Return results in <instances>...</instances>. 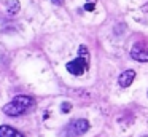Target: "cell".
<instances>
[{
    "label": "cell",
    "mask_w": 148,
    "mask_h": 137,
    "mask_svg": "<svg viewBox=\"0 0 148 137\" xmlns=\"http://www.w3.org/2000/svg\"><path fill=\"white\" fill-rule=\"evenodd\" d=\"M131 57L138 62H148V40H140L131 48Z\"/></svg>",
    "instance_id": "3957f363"
},
{
    "label": "cell",
    "mask_w": 148,
    "mask_h": 137,
    "mask_svg": "<svg viewBox=\"0 0 148 137\" xmlns=\"http://www.w3.org/2000/svg\"><path fill=\"white\" fill-rule=\"evenodd\" d=\"M19 10H21V5H19L18 0H8V2H7V11H8V14H10V16L18 14Z\"/></svg>",
    "instance_id": "52a82bcc"
},
{
    "label": "cell",
    "mask_w": 148,
    "mask_h": 137,
    "mask_svg": "<svg viewBox=\"0 0 148 137\" xmlns=\"http://www.w3.org/2000/svg\"><path fill=\"white\" fill-rule=\"evenodd\" d=\"M147 94H148V92H147Z\"/></svg>",
    "instance_id": "7c38bea8"
},
{
    "label": "cell",
    "mask_w": 148,
    "mask_h": 137,
    "mask_svg": "<svg viewBox=\"0 0 148 137\" xmlns=\"http://www.w3.org/2000/svg\"><path fill=\"white\" fill-rule=\"evenodd\" d=\"M51 2H53V3H56V5H61V3L64 2V0H51Z\"/></svg>",
    "instance_id": "30bf717a"
},
{
    "label": "cell",
    "mask_w": 148,
    "mask_h": 137,
    "mask_svg": "<svg viewBox=\"0 0 148 137\" xmlns=\"http://www.w3.org/2000/svg\"><path fill=\"white\" fill-rule=\"evenodd\" d=\"M0 137H24V136L14 127L3 124V126H0Z\"/></svg>",
    "instance_id": "8992f818"
},
{
    "label": "cell",
    "mask_w": 148,
    "mask_h": 137,
    "mask_svg": "<svg viewBox=\"0 0 148 137\" xmlns=\"http://www.w3.org/2000/svg\"><path fill=\"white\" fill-rule=\"evenodd\" d=\"M61 108H62V112H64V113H67V112H70L72 104H69V102H64V104L61 105Z\"/></svg>",
    "instance_id": "ba28073f"
},
{
    "label": "cell",
    "mask_w": 148,
    "mask_h": 137,
    "mask_svg": "<svg viewBox=\"0 0 148 137\" xmlns=\"http://www.w3.org/2000/svg\"><path fill=\"white\" fill-rule=\"evenodd\" d=\"M67 70L75 76L83 75L88 70V56H78L77 59L70 61V62L67 64Z\"/></svg>",
    "instance_id": "277c9868"
},
{
    "label": "cell",
    "mask_w": 148,
    "mask_h": 137,
    "mask_svg": "<svg viewBox=\"0 0 148 137\" xmlns=\"http://www.w3.org/2000/svg\"><path fill=\"white\" fill-rule=\"evenodd\" d=\"M134 78H135V72H134V70H124V72L119 75V78H118V85L121 86V88H127V86L132 85Z\"/></svg>",
    "instance_id": "5b68a950"
},
{
    "label": "cell",
    "mask_w": 148,
    "mask_h": 137,
    "mask_svg": "<svg viewBox=\"0 0 148 137\" xmlns=\"http://www.w3.org/2000/svg\"><path fill=\"white\" fill-rule=\"evenodd\" d=\"M89 129V123L86 120H73L64 127L62 136L64 137H78L81 134H84Z\"/></svg>",
    "instance_id": "7a4b0ae2"
},
{
    "label": "cell",
    "mask_w": 148,
    "mask_h": 137,
    "mask_svg": "<svg viewBox=\"0 0 148 137\" xmlns=\"http://www.w3.org/2000/svg\"><path fill=\"white\" fill-rule=\"evenodd\" d=\"M94 6H96L94 3H88V5L84 6V10H88V11H91V10H94Z\"/></svg>",
    "instance_id": "9c48e42d"
},
{
    "label": "cell",
    "mask_w": 148,
    "mask_h": 137,
    "mask_svg": "<svg viewBox=\"0 0 148 137\" xmlns=\"http://www.w3.org/2000/svg\"><path fill=\"white\" fill-rule=\"evenodd\" d=\"M35 107V101L34 97L26 94L16 96L11 102H8L7 105L3 107V113L8 115V116H21V115L30 112L32 108Z\"/></svg>",
    "instance_id": "6da1fadb"
},
{
    "label": "cell",
    "mask_w": 148,
    "mask_h": 137,
    "mask_svg": "<svg viewBox=\"0 0 148 137\" xmlns=\"http://www.w3.org/2000/svg\"><path fill=\"white\" fill-rule=\"evenodd\" d=\"M143 137H148V136H143Z\"/></svg>",
    "instance_id": "8fae6325"
}]
</instances>
